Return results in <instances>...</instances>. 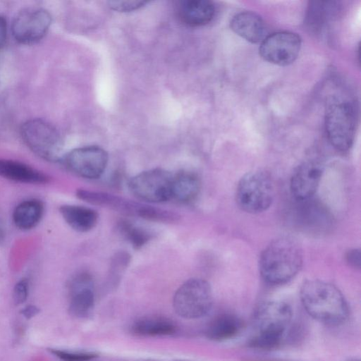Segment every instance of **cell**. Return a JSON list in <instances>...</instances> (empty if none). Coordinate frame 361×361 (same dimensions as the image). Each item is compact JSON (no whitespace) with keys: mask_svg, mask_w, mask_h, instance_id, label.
I'll list each match as a JSON object with an SVG mask.
<instances>
[{"mask_svg":"<svg viewBox=\"0 0 361 361\" xmlns=\"http://www.w3.org/2000/svg\"><path fill=\"white\" fill-rule=\"evenodd\" d=\"M292 317V307L286 302L271 300L260 303L252 316L255 334L247 341V347L262 350L279 348Z\"/></svg>","mask_w":361,"mask_h":361,"instance_id":"cell-1","label":"cell"},{"mask_svg":"<svg viewBox=\"0 0 361 361\" xmlns=\"http://www.w3.org/2000/svg\"><path fill=\"white\" fill-rule=\"evenodd\" d=\"M306 312L315 320L331 326L343 324L349 317L348 302L334 285L317 280H307L300 291Z\"/></svg>","mask_w":361,"mask_h":361,"instance_id":"cell-2","label":"cell"},{"mask_svg":"<svg viewBox=\"0 0 361 361\" xmlns=\"http://www.w3.org/2000/svg\"><path fill=\"white\" fill-rule=\"evenodd\" d=\"M302 263V250L297 240L281 236L270 242L261 252L259 271L267 283L282 285L298 274Z\"/></svg>","mask_w":361,"mask_h":361,"instance_id":"cell-3","label":"cell"},{"mask_svg":"<svg viewBox=\"0 0 361 361\" xmlns=\"http://www.w3.org/2000/svg\"><path fill=\"white\" fill-rule=\"evenodd\" d=\"M78 198L92 205L106 207L128 216H134L147 221L172 224L175 221L176 214L169 210L130 200L108 192L78 190Z\"/></svg>","mask_w":361,"mask_h":361,"instance_id":"cell-4","label":"cell"},{"mask_svg":"<svg viewBox=\"0 0 361 361\" xmlns=\"http://www.w3.org/2000/svg\"><path fill=\"white\" fill-rule=\"evenodd\" d=\"M356 128V114L348 101L334 98L325 111V129L331 145L341 152L353 145Z\"/></svg>","mask_w":361,"mask_h":361,"instance_id":"cell-5","label":"cell"},{"mask_svg":"<svg viewBox=\"0 0 361 361\" xmlns=\"http://www.w3.org/2000/svg\"><path fill=\"white\" fill-rule=\"evenodd\" d=\"M274 197V182L269 173L262 171L247 173L238 182L235 200L238 207L250 214L266 211Z\"/></svg>","mask_w":361,"mask_h":361,"instance_id":"cell-6","label":"cell"},{"mask_svg":"<svg viewBox=\"0 0 361 361\" xmlns=\"http://www.w3.org/2000/svg\"><path fill=\"white\" fill-rule=\"evenodd\" d=\"M20 135L27 147L40 158L49 161H58L63 158V139L57 129L39 118L25 122Z\"/></svg>","mask_w":361,"mask_h":361,"instance_id":"cell-7","label":"cell"},{"mask_svg":"<svg viewBox=\"0 0 361 361\" xmlns=\"http://www.w3.org/2000/svg\"><path fill=\"white\" fill-rule=\"evenodd\" d=\"M173 305L176 312L183 318L197 319L205 316L213 305L210 284L202 279H188L176 291Z\"/></svg>","mask_w":361,"mask_h":361,"instance_id":"cell-8","label":"cell"},{"mask_svg":"<svg viewBox=\"0 0 361 361\" xmlns=\"http://www.w3.org/2000/svg\"><path fill=\"white\" fill-rule=\"evenodd\" d=\"M173 173L160 168L149 169L132 177L128 183L130 193L147 203L171 200Z\"/></svg>","mask_w":361,"mask_h":361,"instance_id":"cell-9","label":"cell"},{"mask_svg":"<svg viewBox=\"0 0 361 361\" xmlns=\"http://www.w3.org/2000/svg\"><path fill=\"white\" fill-rule=\"evenodd\" d=\"M71 172L83 178L97 179L104 173L109 161L107 152L99 146L74 149L61 159Z\"/></svg>","mask_w":361,"mask_h":361,"instance_id":"cell-10","label":"cell"},{"mask_svg":"<svg viewBox=\"0 0 361 361\" xmlns=\"http://www.w3.org/2000/svg\"><path fill=\"white\" fill-rule=\"evenodd\" d=\"M51 24L49 11L39 7H28L14 18L11 32L14 39L23 44H31L42 39Z\"/></svg>","mask_w":361,"mask_h":361,"instance_id":"cell-11","label":"cell"},{"mask_svg":"<svg viewBox=\"0 0 361 361\" xmlns=\"http://www.w3.org/2000/svg\"><path fill=\"white\" fill-rule=\"evenodd\" d=\"M301 48V38L295 32L280 31L267 36L261 42V57L275 65L288 66L295 61Z\"/></svg>","mask_w":361,"mask_h":361,"instance_id":"cell-12","label":"cell"},{"mask_svg":"<svg viewBox=\"0 0 361 361\" xmlns=\"http://www.w3.org/2000/svg\"><path fill=\"white\" fill-rule=\"evenodd\" d=\"M93 278L86 271L76 273L68 283L69 311L76 317H84L92 310L94 304Z\"/></svg>","mask_w":361,"mask_h":361,"instance_id":"cell-13","label":"cell"},{"mask_svg":"<svg viewBox=\"0 0 361 361\" xmlns=\"http://www.w3.org/2000/svg\"><path fill=\"white\" fill-rule=\"evenodd\" d=\"M323 174V166L317 161H306L298 166L290 181V192L299 202L311 200Z\"/></svg>","mask_w":361,"mask_h":361,"instance_id":"cell-14","label":"cell"},{"mask_svg":"<svg viewBox=\"0 0 361 361\" xmlns=\"http://www.w3.org/2000/svg\"><path fill=\"white\" fill-rule=\"evenodd\" d=\"M178 18L190 27H200L210 23L215 15V6L208 0H182L178 2Z\"/></svg>","mask_w":361,"mask_h":361,"instance_id":"cell-15","label":"cell"},{"mask_svg":"<svg viewBox=\"0 0 361 361\" xmlns=\"http://www.w3.org/2000/svg\"><path fill=\"white\" fill-rule=\"evenodd\" d=\"M230 27L236 35L251 43H261L267 36L263 19L250 11L235 14L231 20Z\"/></svg>","mask_w":361,"mask_h":361,"instance_id":"cell-16","label":"cell"},{"mask_svg":"<svg viewBox=\"0 0 361 361\" xmlns=\"http://www.w3.org/2000/svg\"><path fill=\"white\" fill-rule=\"evenodd\" d=\"M0 176L25 183L44 184L49 177L42 172L19 161L0 159Z\"/></svg>","mask_w":361,"mask_h":361,"instance_id":"cell-17","label":"cell"},{"mask_svg":"<svg viewBox=\"0 0 361 361\" xmlns=\"http://www.w3.org/2000/svg\"><path fill=\"white\" fill-rule=\"evenodd\" d=\"M201 182L198 175L192 171L181 170L173 175L171 199L188 204L198 196Z\"/></svg>","mask_w":361,"mask_h":361,"instance_id":"cell-18","label":"cell"},{"mask_svg":"<svg viewBox=\"0 0 361 361\" xmlns=\"http://www.w3.org/2000/svg\"><path fill=\"white\" fill-rule=\"evenodd\" d=\"M59 212L66 224L73 230L86 233L97 224L99 214L96 210L80 205L64 204Z\"/></svg>","mask_w":361,"mask_h":361,"instance_id":"cell-19","label":"cell"},{"mask_svg":"<svg viewBox=\"0 0 361 361\" xmlns=\"http://www.w3.org/2000/svg\"><path fill=\"white\" fill-rule=\"evenodd\" d=\"M243 322L235 314L226 313L214 318L206 329V336L214 341H225L237 336L243 329Z\"/></svg>","mask_w":361,"mask_h":361,"instance_id":"cell-20","label":"cell"},{"mask_svg":"<svg viewBox=\"0 0 361 361\" xmlns=\"http://www.w3.org/2000/svg\"><path fill=\"white\" fill-rule=\"evenodd\" d=\"M43 203L36 199L25 200L18 204L13 212V221L17 228L27 231L35 228L44 214Z\"/></svg>","mask_w":361,"mask_h":361,"instance_id":"cell-21","label":"cell"},{"mask_svg":"<svg viewBox=\"0 0 361 361\" xmlns=\"http://www.w3.org/2000/svg\"><path fill=\"white\" fill-rule=\"evenodd\" d=\"M176 327L173 324L162 317H145L135 322L132 331L140 336H166L174 333Z\"/></svg>","mask_w":361,"mask_h":361,"instance_id":"cell-22","label":"cell"},{"mask_svg":"<svg viewBox=\"0 0 361 361\" xmlns=\"http://www.w3.org/2000/svg\"><path fill=\"white\" fill-rule=\"evenodd\" d=\"M118 233L126 240L135 250H140L153 238V233L148 229L135 224L128 219L117 222Z\"/></svg>","mask_w":361,"mask_h":361,"instance_id":"cell-23","label":"cell"},{"mask_svg":"<svg viewBox=\"0 0 361 361\" xmlns=\"http://www.w3.org/2000/svg\"><path fill=\"white\" fill-rule=\"evenodd\" d=\"M131 257L129 253L120 251L112 257L109 267V279L117 280L121 274L126 271L130 262Z\"/></svg>","mask_w":361,"mask_h":361,"instance_id":"cell-24","label":"cell"},{"mask_svg":"<svg viewBox=\"0 0 361 361\" xmlns=\"http://www.w3.org/2000/svg\"><path fill=\"white\" fill-rule=\"evenodd\" d=\"M53 354L65 361H88L97 357L92 353H72L51 349Z\"/></svg>","mask_w":361,"mask_h":361,"instance_id":"cell-25","label":"cell"},{"mask_svg":"<svg viewBox=\"0 0 361 361\" xmlns=\"http://www.w3.org/2000/svg\"><path fill=\"white\" fill-rule=\"evenodd\" d=\"M147 3L145 1H109V6L118 12H129L142 7Z\"/></svg>","mask_w":361,"mask_h":361,"instance_id":"cell-26","label":"cell"},{"mask_svg":"<svg viewBox=\"0 0 361 361\" xmlns=\"http://www.w3.org/2000/svg\"><path fill=\"white\" fill-rule=\"evenodd\" d=\"M29 286L25 279L19 281L14 286L13 298L16 305H20L25 302L28 295Z\"/></svg>","mask_w":361,"mask_h":361,"instance_id":"cell-27","label":"cell"},{"mask_svg":"<svg viewBox=\"0 0 361 361\" xmlns=\"http://www.w3.org/2000/svg\"><path fill=\"white\" fill-rule=\"evenodd\" d=\"M346 261L351 267L360 269V251L358 249L349 250L345 255Z\"/></svg>","mask_w":361,"mask_h":361,"instance_id":"cell-28","label":"cell"},{"mask_svg":"<svg viewBox=\"0 0 361 361\" xmlns=\"http://www.w3.org/2000/svg\"><path fill=\"white\" fill-rule=\"evenodd\" d=\"M7 27L6 21L0 16V49L4 46L6 40Z\"/></svg>","mask_w":361,"mask_h":361,"instance_id":"cell-29","label":"cell"},{"mask_svg":"<svg viewBox=\"0 0 361 361\" xmlns=\"http://www.w3.org/2000/svg\"><path fill=\"white\" fill-rule=\"evenodd\" d=\"M39 311V310L37 307L29 305L23 309L21 313L24 315V317L29 319L36 315Z\"/></svg>","mask_w":361,"mask_h":361,"instance_id":"cell-30","label":"cell"},{"mask_svg":"<svg viewBox=\"0 0 361 361\" xmlns=\"http://www.w3.org/2000/svg\"><path fill=\"white\" fill-rule=\"evenodd\" d=\"M4 237V222L0 217V243L3 240Z\"/></svg>","mask_w":361,"mask_h":361,"instance_id":"cell-31","label":"cell"},{"mask_svg":"<svg viewBox=\"0 0 361 361\" xmlns=\"http://www.w3.org/2000/svg\"><path fill=\"white\" fill-rule=\"evenodd\" d=\"M249 361H284V360H249Z\"/></svg>","mask_w":361,"mask_h":361,"instance_id":"cell-32","label":"cell"},{"mask_svg":"<svg viewBox=\"0 0 361 361\" xmlns=\"http://www.w3.org/2000/svg\"><path fill=\"white\" fill-rule=\"evenodd\" d=\"M350 361H359V360H350Z\"/></svg>","mask_w":361,"mask_h":361,"instance_id":"cell-33","label":"cell"}]
</instances>
